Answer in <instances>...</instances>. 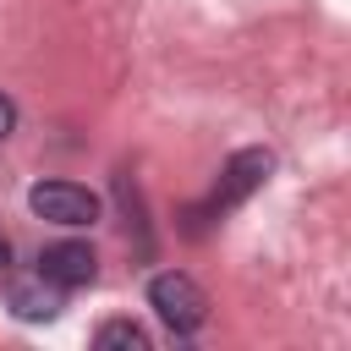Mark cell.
I'll return each mask as SVG.
<instances>
[{
    "label": "cell",
    "mask_w": 351,
    "mask_h": 351,
    "mask_svg": "<svg viewBox=\"0 0 351 351\" xmlns=\"http://www.w3.org/2000/svg\"><path fill=\"white\" fill-rule=\"evenodd\" d=\"M269 165H274V159H269L263 148H241V154L225 165V176H219V186H214V197H208V203H203L192 219H214V214L236 208L241 197H252V192L269 181Z\"/></svg>",
    "instance_id": "7a4b0ae2"
},
{
    "label": "cell",
    "mask_w": 351,
    "mask_h": 351,
    "mask_svg": "<svg viewBox=\"0 0 351 351\" xmlns=\"http://www.w3.org/2000/svg\"><path fill=\"white\" fill-rule=\"evenodd\" d=\"M38 274H44L55 291H77V285H93L99 258H93V247H88V241H55V247H44Z\"/></svg>",
    "instance_id": "277c9868"
},
{
    "label": "cell",
    "mask_w": 351,
    "mask_h": 351,
    "mask_svg": "<svg viewBox=\"0 0 351 351\" xmlns=\"http://www.w3.org/2000/svg\"><path fill=\"white\" fill-rule=\"evenodd\" d=\"M27 203L38 219H55V225H93L99 219V197L77 181H44V186H33Z\"/></svg>",
    "instance_id": "3957f363"
},
{
    "label": "cell",
    "mask_w": 351,
    "mask_h": 351,
    "mask_svg": "<svg viewBox=\"0 0 351 351\" xmlns=\"http://www.w3.org/2000/svg\"><path fill=\"white\" fill-rule=\"evenodd\" d=\"M93 346H126V351H148V335H143L137 324H126V318H115V324H99V335H93Z\"/></svg>",
    "instance_id": "8992f818"
},
{
    "label": "cell",
    "mask_w": 351,
    "mask_h": 351,
    "mask_svg": "<svg viewBox=\"0 0 351 351\" xmlns=\"http://www.w3.org/2000/svg\"><path fill=\"white\" fill-rule=\"evenodd\" d=\"M5 263H11V247H5V241H0V269H5Z\"/></svg>",
    "instance_id": "ba28073f"
},
{
    "label": "cell",
    "mask_w": 351,
    "mask_h": 351,
    "mask_svg": "<svg viewBox=\"0 0 351 351\" xmlns=\"http://www.w3.org/2000/svg\"><path fill=\"white\" fill-rule=\"evenodd\" d=\"M11 126H16V104L0 93V137H11Z\"/></svg>",
    "instance_id": "52a82bcc"
},
{
    "label": "cell",
    "mask_w": 351,
    "mask_h": 351,
    "mask_svg": "<svg viewBox=\"0 0 351 351\" xmlns=\"http://www.w3.org/2000/svg\"><path fill=\"white\" fill-rule=\"evenodd\" d=\"M11 307H16V318H55V307H60V296H55V285L38 274V280H16L11 285Z\"/></svg>",
    "instance_id": "5b68a950"
},
{
    "label": "cell",
    "mask_w": 351,
    "mask_h": 351,
    "mask_svg": "<svg viewBox=\"0 0 351 351\" xmlns=\"http://www.w3.org/2000/svg\"><path fill=\"white\" fill-rule=\"evenodd\" d=\"M148 302H154V313H159L176 335H192V329L208 318V302H203L197 280H186V274H176V269L148 280Z\"/></svg>",
    "instance_id": "6da1fadb"
}]
</instances>
